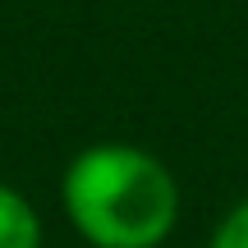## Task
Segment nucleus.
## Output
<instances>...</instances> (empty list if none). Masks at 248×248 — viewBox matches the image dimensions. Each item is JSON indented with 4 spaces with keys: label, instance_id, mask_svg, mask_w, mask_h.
<instances>
[{
    "label": "nucleus",
    "instance_id": "nucleus-3",
    "mask_svg": "<svg viewBox=\"0 0 248 248\" xmlns=\"http://www.w3.org/2000/svg\"><path fill=\"white\" fill-rule=\"evenodd\" d=\"M207 248H248V198H239V202L216 221Z\"/></svg>",
    "mask_w": 248,
    "mask_h": 248
},
{
    "label": "nucleus",
    "instance_id": "nucleus-1",
    "mask_svg": "<svg viewBox=\"0 0 248 248\" xmlns=\"http://www.w3.org/2000/svg\"><path fill=\"white\" fill-rule=\"evenodd\" d=\"M60 207L88 248H161L179 225V179L138 142H88L60 175Z\"/></svg>",
    "mask_w": 248,
    "mask_h": 248
},
{
    "label": "nucleus",
    "instance_id": "nucleus-2",
    "mask_svg": "<svg viewBox=\"0 0 248 248\" xmlns=\"http://www.w3.org/2000/svg\"><path fill=\"white\" fill-rule=\"evenodd\" d=\"M0 248H42V212L23 188L0 179Z\"/></svg>",
    "mask_w": 248,
    "mask_h": 248
}]
</instances>
